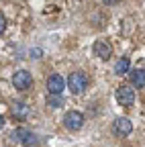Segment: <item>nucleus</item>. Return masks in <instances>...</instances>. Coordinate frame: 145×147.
I'll use <instances>...</instances> for the list:
<instances>
[{"label": "nucleus", "instance_id": "f257e3e1", "mask_svg": "<svg viewBox=\"0 0 145 147\" xmlns=\"http://www.w3.org/2000/svg\"><path fill=\"white\" fill-rule=\"evenodd\" d=\"M67 88L71 90V94H82L88 88V76L84 71H71L67 76Z\"/></svg>", "mask_w": 145, "mask_h": 147}, {"label": "nucleus", "instance_id": "f03ea898", "mask_svg": "<svg viewBox=\"0 0 145 147\" xmlns=\"http://www.w3.org/2000/svg\"><path fill=\"white\" fill-rule=\"evenodd\" d=\"M12 86L19 90V92H25L33 86V76H31V71L27 69H19V71H14V76H12Z\"/></svg>", "mask_w": 145, "mask_h": 147}, {"label": "nucleus", "instance_id": "7ed1b4c3", "mask_svg": "<svg viewBox=\"0 0 145 147\" xmlns=\"http://www.w3.org/2000/svg\"><path fill=\"white\" fill-rule=\"evenodd\" d=\"M63 125H65L67 131H80L84 127V115L80 110H69V113H65V117H63Z\"/></svg>", "mask_w": 145, "mask_h": 147}, {"label": "nucleus", "instance_id": "20e7f679", "mask_svg": "<svg viewBox=\"0 0 145 147\" xmlns=\"http://www.w3.org/2000/svg\"><path fill=\"white\" fill-rule=\"evenodd\" d=\"M115 98H117V102H119L121 106H131V104L135 102V92H133L131 86L121 84V86L117 88V92H115Z\"/></svg>", "mask_w": 145, "mask_h": 147}, {"label": "nucleus", "instance_id": "39448f33", "mask_svg": "<svg viewBox=\"0 0 145 147\" xmlns=\"http://www.w3.org/2000/svg\"><path fill=\"white\" fill-rule=\"evenodd\" d=\"M12 139L14 141H19L27 147H33V145H37V135H35L33 131H29V129H16V131L12 133Z\"/></svg>", "mask_w": 145, "mask_h": 147}, {"label": "nucleus", "instance_id": "423d86ee", "mask_svg": "<svg viewBox=\"0 0 145 147\" xmlns=\"http://www.w3.org/2000/svg\"><path fill=\"white\" fill-rule=\"evenodd\" d=\"M65 88V80L59 76V74H51V76L47 78V90L49 94H61Z\"/></svg>", "mask_w": 145, "mask_h": 147}, {"label": "nucleus", "instance_id": "0eeeda50", "mask_svg": "<svg viewBox=\"0 0 145 147\" xmlns=\"http://www.w3.org/2000/svg\"><path fill=\"white\" fill-rule=\"evenodd\" d=\"M113 131H115L119 137H127V135H131L133 125H131V121L127 119V117H121V119H117V121L113 123Z\"/></svg>", "mask_w": 145, "mask_h": 147}, {"label": "nucleus", "instance_id": "6e6552de", "mask_svg": "<svg viewBox=\"0 0 145 147\" xmlns=\"http://www.w3.org/2000/svg\"><path fill=\"white\" fill-rule=\"evenodd\" d=\"M92 49H94V55H98L100 59H111V55H113V45L106 39H98Z\"/></svg>", "mask_w": 145, "mask_h": 147}, {"label": "nucleus", "instance_id": "1a4fd4ad", "mask_svg": "<svg viewBox=\"0 0 145 147\" xmlns=\"http://www.w3.org/2000/svg\"><path fill=\"white\" fill-rule=\"evenodd\" d=\"M10 115L16 119V121H25V117L29 115V106L23 102V100H16L10 104Z\"/></svg>", "mask_w": 145, "mask_h": 147}, {"label": "nucleus", "instance_id": "9d476101", "mask_svg": "<svg viewBox=\"0 0 145 147\" xmlns=\"http://www.w3.org/2000/svg\"><path fill=\"white\" fill-rule=\"evenodd\" d=\"M129 80L135 88H145V69H131L129 71Z\"/></svg>", "mask_w": 145, "mask_h": 147}, {"label": "nucleus", "instance_id": "9b49d317", "mask_svg": "<svg viewBox=\"0 0 145 147\" xmlns=\"http://www.w3.org/2000/svg\"><path fill=\"white\" fill-rule=\"evenodd\" d=\"M131 71V61L129 57H121L117 63H115V74L117 76H123V74H129Z\"/></svg>", "mask_w": 145, "mask_h": 147}, {"label": "nucleus", "instance_id": "f8f14e48", "mask_svg": "<svg viewBox=\"0 0 145 147\" xmlns=\"http://www.w3.org/2000/svg\"><path fill=\"white\" fill-rule=\"evenodd\" d=\"M47 104H49L51 108H61V106H63L61 94H49V96H47Z\"/></svg>", "mask_w": 145, "mask_h": 147}, {"label": "nucleus", "instance_id": "ddd939ff", "mask_svg": "<svg viewBox=\"0 0 145 147\" xmlns=\"http://www.w3.org/2000/svg\"><path fill=\"white\" fill-rule=\"evenodd\" d=\"M6 31V18H4V14L0 12V35H2Z\"/></svg>", "mask_w": 145, "mask_h": 147}, {"label": "nucleus", "instance_id": "4468645a", "mask_svg": "<svg viewBox=\"0 0 145 147\" xmlns=\"http://www.w3.org/2000/svg\"><path fill=\"white\" fill-rule=\"evenodd\" d=\"M115 2H119V0H104V4H106V6H111V4H115Z\"/></svg>", "mask_w": 145, "mask_h": 147}, {"label": "nucleus", "instance_id": "2eb2a0df", "mask_svg": "<svg viewBox=\"0 0 145 147\" xmlns=\"http://www.w3.org/2000/svg\"><path fill=\"white\" fill-rule=\"evenodd\" d=\"M2 127H4V117L0 115V129H2Z\"/></svg>", "mask_w": 145, "mask_h": 147}]
</instances>
